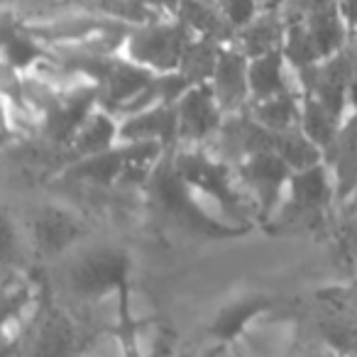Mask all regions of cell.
I'll use <instances>...</instances> for the list:
<instances>
[{"mask_svg": "<svg viewBox=\"0 0 357 357\" xmlns=\"http://www.w3.org/2000/svg\"><path fill=\"white\" fill-rule=\"evenodd\" d=\"M186 47V32L184 27L178 25H152L147 30H139L132 37V52L135 59L144 61V64H154L169 69V66L178 64L181 56H184Z\"/></svg>", "mask_w": 357, "mask_h": 357, "instance_id": "cell-1", "label": "cell"}, {"mask_svg": "<svg viewBox=\"0 0 357 357\" xmlns=\"http://www.w3.org/2000/svg\"><path fill=\"white\" fill-rule=\"evenodd\" d=\"M215 96L223 103H238L250 86V66H245L243 52H220L215 66Z\"/></svg>", "mask_w": 357, "mask_h": 357, "instance_id": "cell-2", "label": "cell"}, {"mask_svg": "<svg viewBox=\"0 0 357 357\" xmlns=\"http://www.w3.org/2000/svg\"><path fill=\"white\" fill-rule=\"evenodd\" d=\"M279 37H282V22H279V15H259L255 20L248 22V27L243 30V52H248L250 56H264L272 54L274 47H277Z\"/></svg>", "mask_w": 357, "mask_h": 357, "instance_id": "cell-3", "label": "cell"}, {"mask_svg": "<svg viewBox=\"0 0 357 357\" xmlns=\"http://www.w3.org/2000/svg\"><path fill=\"white\" fill-rule=\"evenodd\" d=\"M340 10L335 6L321 8L306 17V27L316 42L318 54H331L342 42V20Z\"/></svg>", "mask_w": 357, "mask_h": 357, "instance_id": "cell-4", "label": "cell"}, {"mask_svg": "<svg viewBox=\"0 0 357 357\" xmlns=\"http://www.w3.org/2000/svg\"><path fill=\"white\" fill-rule=\"evenodd\" d=\"M282 61L274 54H264L250 64V89L257 96H269L272 98L279 89H282Z\"/></svg>", "mask_w": 357, "mask_h": 357, "instance_id": "cell-5", "label": "cell"}, {"mask_svg": "<svg viewBox=\"0 0 357 357\" xmlns=\"http://www.w3.org/2000/svg\"><path fill=\"white\" fill-rule=\"evenodd\" d=\"M337 10L345 17L347 25L357 27V0H340V3H337Z\"/></svg>", "mask_w": 357, "mask_h": 357, "instance_id": "cell-6", "label": "cell"}]
</instances>
